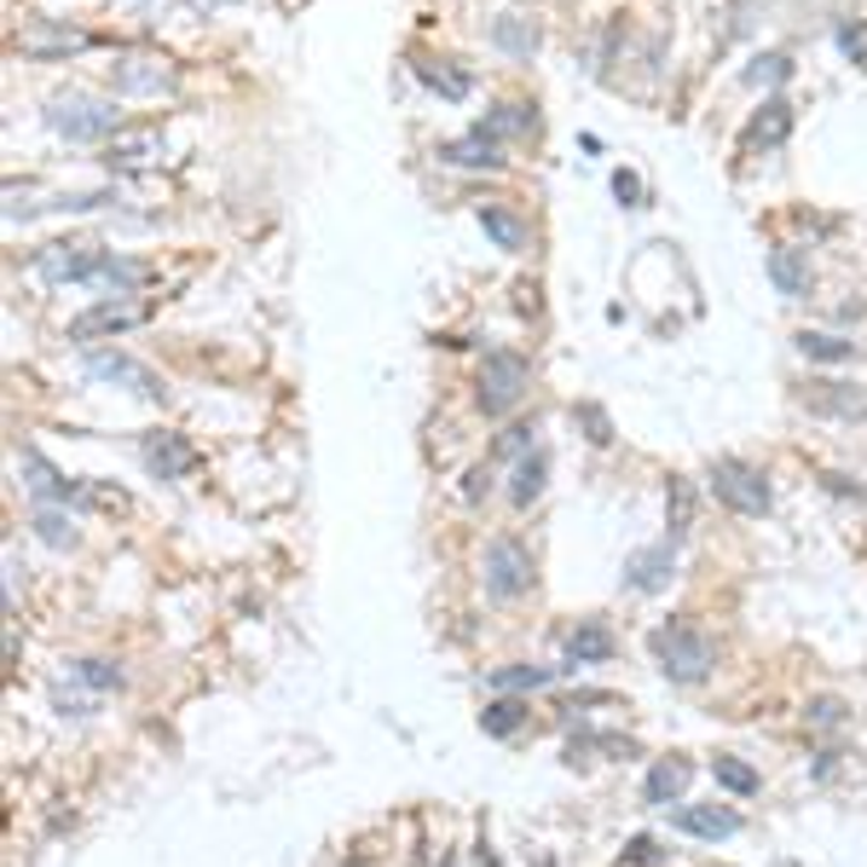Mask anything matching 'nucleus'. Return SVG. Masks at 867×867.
<instances>
[{
  "instance_id": "f257e3e1",
  "label": "nucleus",
  "mask_w": 867,
  "mask_h": 867,
  "mask_svg": "<svg viewBox=\"0 0 867 867\" xmlns=\"http://www.w3.org/2000/svg\"><path fill=\"white\" fill-rule=\"evenodd\" d=\"M41 122L53 127L59 139H70V145H111V139L122 134V111L111 105V98H87V93H59V98H46Z\"/></svg>"
},
{
  "instance_id": "f03ea898",
  "label": "nucleus",
  "mask_w": 867,
  "mask_h": 867,
  "mask_svg": "<svg viewBox=\"0 0 867 867\" xmlns=\"http://www.w3.org/2000/svg\"><path fill=\"white\" fill-rule=\"evenodd\" d=\"M648 648H654V659H659V671H666L677 688H700V682L711 677V666H718V648H711V636L694 630V625H682V619L659 625V630L648 636Z\"/></svg>"
},
{
  "instance_id": "7ed1b4c3",
  "label": "nucleus",
  "mask_w": 867,
  "mask_h": 867,
  "mask_svg": "<svg viewBox=\"0 0 867 867\" xmlns=\"http://www.w3.org/2000/svg\"><path fill=\"white\" fill-rule=\"evenodd\" d=\"M526 388H532V365L521 359V353L492 347L487 359H480V376H474V405H480V411H487L492 422L515 411V405L526 399Z\"/></svg>"
},
{
  "instance_id": "20e7f679",
  "label": "nucleus",
  "mask_w": 867,
  "mask_h": 867,
  "mask_svg": "<svg viewBox=\"0 0 867 867\" xmlns=\"http://www.w3.org/2000/svg\"><path fill=\"white\" fill-rule=\"evenodd\" d=\"M711 492H718L723 509H734V515H770L775 509V487H770V474H763L758 463H746V457H711Z\"/></svg>"
},
{
  "instance_id": "39448f33",
  "label": "nucleus",
  "mask_w": 867,
  "mask_h": 867,
  "mask_svg": "<svg viewBox=\"0 0 867 867\" xmlns=\"http://www.w3.org/2000/svg\"><path fill=\"white\" fill-rule=\"evenodd\" d=\"M82 370L93 382H105V388H127V394H139L150 405H163L168 388H163V376L150 370L145 359H134V353H116V347H87L82 353Z\"/></svg>"
},
{
  "instance_id": "423d86ee",
  "label": "nucleus",
  "mask_w": 867,
  "mask_h": 867,
  "mask_svg": "<svg viewBox=\"0 0 867 867\" xmlns=\"http://www.w3.org/2000/svg\"><path fill=\"white\" fill-rule=\"evenodd\" d=\"M480 578H487V596L492 602H515L532 591V550L521 539H492L487 544V561H480Z\"/></svg>"
},
{
  "instance_id": "0eeeda50",
  "label": "nucleus",
  "mask_w": 867,
  "mask_h": 867,
  "mask_svg": "<svg viewBox=\"0 0 867 867\" xmlns=\"http://www.w3.org/2000/svg\"><path fill=\"white\" fill-rule=\"evenodd\" d=\"M111 249H98L87 238H64V243H41L35 249V272L46 284H93Z\"/></svg>"
},
{
  "instance_id": "6e6552de",
  "label": "nucleus",
  "mask_w": 867,
  "mask_h": 867,
  "mask_svg": "<svg viewBox=\"0 0 867 867\" xmlns=\"http://www.w3.org/2000/svg\"><path fill=\"white\" fill-rule=\"evenodd\" d=\"M111 87L116 98H163L180 87V75H174L168 59H145V53H122L111 64Z\"/></svg>"
},
{
  "instance_id": "1a4fd4ad",
  "label": "nucleus",
  "mask_w": 867,
  "mask_h": 867,
  "mask_svg": "<svg viewBox=\"0 0 867 867\" xmlns=\"http://www.w3.org/2000/svg\"><path fill=\"white\" fill-rule=\"evenodd\" d=\"M18 469H23V487H30V498L35 503H82V492H87V480H70L53 457L46 451H35V446H23V457H18Z\"/></svg>"
},
{
  "instance_id": "9d476101",
  "label": "nucleus",
  "mask_w": 867,
  "mask_h": 867,
  "mask_svg": "<svg viewBox=\"0 0 867 867\" xmlns=\"http://www.w3.org/2000/svg\"><path fill=\"white\" fill-rule=\"evenodd\" d=\"M139 463L157 474V480H186L202 457H197V446L186 440V433H174V428H150L145 440H139Z\"/></svg>"
},
{
  "instance_id": "9b49d317",
  "label": "nucleus",
  "mask_w": 867,
  "mask_h": 867,
  "mask_svg": "<svg viewBox=\"0 0 867 867\" xmlns=\"http://www.w3.org/2000/svg\"><path fill=\"white\" fill-rule=\"evenodd\" d=\"M145 324V307L127 295H111V301H93L87 313L70 318V342H98V336H122V330Z\"/></svg>"
},
{
  "instance_id": "f8f14e48",
  "label": "nucleus",
  "mask_w": 867,
  "mask_h": 867,
  "mask_svg": "<svg viewBox=\"0 0 867 867\" xmlns=\"http://www.w3.org/2000/svg\"><path fill=\"white\" fill-rule=\"evenodd\" d=\"M677 578V544H643V550H630L625 555V591L636 596H659L666 584Z\"/></svg>"
},
{
  "instance_id": "ddd939ff",
  "label": "nucleus",
  "mask_w": 867,
  "mask_h": 867,
  "mask_svg": "<svg viewBox=\"0 0 867 867\" xmlns=\"http://www.w3.org/2000/svg\"><path fill=\"white\" fill-rule=\"evenodd\" d=\"M798 405L809 417L861 422L867 417V388H856V382H809V388H798Z\"/></svg>"
},
{
  "instance_id": "4468645a",
  "label": "nucleus",
  "mask_w": 867,
  "mask_h": 867,
  "mask_svg": "<svg viewBox=\"0 0 867 867\" xmlns=\"http://www.w3.org/2000/svg\"><path fill=\"white\" fill-rule=\"evenodd\" d=\"M157 157H163V134H157V127H122V134L105 145V157H98V163H105L111 174H139V168H150Z\"/></svg>"
},
{
  "instance_id": "2eb2a0df",
  "label": "nucleus",
  "mask_w": 867,
  "mask_h": 867,
  "mask_svg": "<svg viewBox=\"0 0 867 867\" xmlns=\"http://www.w3.org/2000/svg\"><path fill=\"white\" fill-rule=\"evenodd\" d=\"M93 46V35L87 30H75V23H53V18H41V23H30L23 30V53L30 59H70V53H87Z\"/></svg>"
},
{
  "instance_id": "dca6fc26",
  "label": "nucleus",
  "mask_w": 867,
  "mask_h": 867,
  "mask_svg": "<svg viewBox=\"0 0 867 867\" xmlns=\"http://www.w3.org/2000/svg\"><path fill=\"white\" fill-rule=\"evenodd\" d=\"M671 827L688 833V838H706V845H718V838H734L741 833V809H729V804H682L671 815Z\"/></svg>"
},
{
  "instance_id": "f3484780",
  "label": "nucleus",
  "mask_w": 867,
  "mask_h": 867,
  "mask_svg": "<svg viewBox=\"0 0 867 867\" xmlns=\"http://www.w3.org/2000/svg\"><path fill=\"white\" fill-rule=\"evenodd\" d=\"M688 781H694V758H682V752L654 758V770H648V781H643V804L671 809V804L688 793Z\"/></svg>"
},
{
  "instance_id": "a211bd4d",
  "label": "nucleus",
  "mask_w": 867,
  "mask_h": 867,
  "mask_svg": "<svg viewBox=\"0 0 867 867\" xmlns=\"http://www.w3.org/2000/svg\"><path fill=\"white\" fill-rule=\"evenodd\" d=\"M619 654V636L607 630L602 619H578L573 630H567V659L561 666L567 671H578V666H607V659Z\"/></svg>"
},
{
  "instance_id": "6ab92c4d",
  "label": "nucleus",
  "mask_w": 867,
  "mask_h": 867,
  "mask_svg": "<svg viewBox=\"0 0 867 867\" xmlns=\"http://www.w3.org/2000/svg\"><path fill=\"white\" fill-rule=\"evenodd\" d=\"M440 163H451V168H503V139L474 122L469 134H457V139L440 145Z\"/></svg>"
},
{
  "instance_id": "aec40b11",
  "label": "nucleus",
  "mask_w": 867,
  "mask_h": 867,
  "mask_svg": "<svg viewBox=\"0 0 867 867\" xmlns=\"http://www.w3.org/2000/svg\"><path fill=\"white\" fill-rule=\"evenodd\" d=\"M763 272H770V284L786 295V301H804L815 290V272H809V254L793 249V243H775L770 249V261H763Z\"/></svg>"
},
{
  "instance_id": "412c9836",
  "label": "nucleus",
  "mask_w": 867,
  "mask_h": 867,
  "mask_svg": "<svg viewBox=\"0 0 867 867\" xmlns=\"http://www.w3.org/2000/svg\"><path fill=\"white\" fill-rule=\"evenodd\" d=\"M793 139V105L786 98H763V111L746 122V150H775Z\"/></svg>"
},
{
  "instance_id": "4be33fe9",
  "label": "nucleus",
  "mask_w": 867,
  "mask_h": 867,
  "mask_svg": "<svg viewBox=\"0 0 867 867\" xmlns=\"http://www.w3.org/2000/svg\"><path fill=\"white\" fill-rule=\"evenodd\" d=\"M492 46L503 59H515V64H532V53H539V23L521 18V12H503L492 23Z\"/></svg>"
},
{
  "instance_id": "5701e85b",
  "label": "nucleus",
  "mask_w": 867,
  "mask_h": 867,
  "mask_svg": "<svg viewBox=\"0 0 867 867\" xmlns=\"http://www.w3.org/2000/svg\"><path fill=\"white\" fill-rule=\"evenodd\" d=\"M793 347L804 353L809 365H850V359H856V342L838 336V330H798Z\"/></svg>"
},
{
  "instance_id": "b1692460",
  "label": "nucleus",
  "mask_w": 867,
  "mask_h": 867,
  "mask_svg": "<svg viewBox=\"0 0 867 867\" xmlns=\"http://www.w3.org/2000/svg\"><path fill=\"white\" fill-rule=\"evenodd\" d=\"M474 215H480V226H487V238H492L498 249H509V254H521V249H526L532 232H526V220H521L515 209H503V202H480Z\"/></svg>"
},
{
  "instance_id": "393cba45",
  "label": "nucleus",
  "mask_w": 867,
  "mask_h": 867,
  "mask_svg": "<svg viewBox=\"0 0 867 867\" xmlns=\"http://www.w3.org/2000/svg\"><path fill=\"white\" fill-rule=\"evenodd\" d=\"M567 666H498L492 677H487V688L492 694H532V688H550Z\"/></svg>"
},
{
  "instance_id": "a878e982",
  "label": "nucleus",
  "mask_w": 867,
  "mask_h": 867,
  "mask_svg": "<svg viewBox=\"0 0 867 867\" xmlns=\"http://www.w3.org/2000/svg\"><path fill=\"white\" fill-rule=\"evenodd\" d=\"M411 70H417V82H422V87H433L440 98H451V105H457V98H469V87H474L469 75H463V70H451L446 59H422V53H417Z\"/></svg>"
},
{
  "instance_id": "bb28decb",
  "label": "nucleus",
  "mask_w": 867,
  "mask_h": 867,
  "mask_svg": "<svg viewBox=\"0 0 867 867\" xmlns=\"http://www.w3.org/2000/svg\"><path fill=\"white\" fill-rule=\"evenodd\" d=\"M544 474H550V457L544 451H526L521 463H515V474H509V503L532 509V503H539V492H544Z\"/></svg>"
},
{
  "instance_id": "cd10ccee",
  "label": "nucleus",
  "mask_w": 867,
  "mask_h": 867,
  "mask_svg": "<svg viewBox=\"0 0 867 867\" xmlns=\"http://www.w3.org/2000/svg\"><path fill=\"white\" fill-rule=\"evenodd\" d=\"M487 134H498V139H526V134H539V111L532 105H521V98H503L498 111H487Z\"/></svg>"
},
{
  "instance_id": "c85d7f7f",
  "label": "nucleus",
  "mask_w": 867,
  "mask_h": 867,
  "mask_svg": "<svg viewBox=\"0 0 867 867\" xmlns=\"http://www.w3.org/2000/svg\"><path fill=\"white\" fill-rule=\"evenodd\" d=\"M711 781H718L723 793H734V798H752V793H763V775L752 770L746 758H729V752H718V758H711Z\"/></svg>"
},
{
  "instance_id": "c756f323",
  "label": "nucleus",
  "mask_w": 867,
  "mask_h": 867,
  "mask_svg": "<svg viewBox=\"0 0 867 867\" xmlns=\"http://www.w3.org/2000/svg\"><path fill=\"white\" fill-rule=\"evenodd\" d=\"M521 723H526V700H521V694H492L487 711H480V729H487L492 741H509Z\"/></svg>"
},
{
  "instance_id": "7c9ffc66",
  "label": "nucleus",
  "mask_w": 867,
  "mask_h": 867,
  "mask_svg": "<svg viewBox=\"0 0 867 867\" xmlns=\"http://www.w3.org/2000/svg\"><path fill=\"white\" fill-rule=\"evenodd\" d=\"M145 278H150V272H145L139 261H127V254H116V249H111L93 284H98V290H111V295H139V284H145Z\"/></svg>"
},
{
  "instance_id": "2f4dec72",
  "label": "nucleus",
  "mask_w": 867,
  "mask_h": 867,
  "mask_svg": "<svg viewBox=\"0 0 867 867\" xmlns=\"http://www.w3.org/2000/svg\"><path fill=\"white\" fill-rule=\"evenodd\" d=\"M30 526H35V539H41V544H53V550H75V521L64 515L59 503H35Z\"/></svg>"
},
{
  "instance_id": "473e14b6",
  "label": "nucleus",
  "mask_w": 867,
  "mask_h": 867,
  "mask_svg": "<svg viewBox=\"0 0 867 867\" xmlns=\"http://www.w3.org/2000/svg\"><path fill=\"white\" fill-rule=\"evenodd\" d=\"M666 526H671V544H682L688 526H694V487L682 474H671V487H666Z\"/></svg>"
},
{
  "instance_id": "72a5a7b5",
  "label": "nucleus",
  "mask_w": 867,
  "mask_h": 867,
  "mask_svg": "<svg viewBox=\"0 0 867 867\" xmlns=\"http://www.w3.org/2000/svg\"><path fill=\"white\" fill-rule=\"evenodd\" d=\"M70 677H75V682H87L93 694H116V688L127 682L116 659H98V654H87V659H70Z\"/></svg>"
},
{
  "instance_id": "f704fd0d",
  "label": "nucleus",
  "mask_w": 867,
  "mask_h": 867,
  "mask_svg": "<svg viewBox=\"0 0 867 867\" xmlns=\"http://www.w3.org/2000/svg\"><path fill=\"white\" fill-rule=\"evenodd\" d=\"M746 82H752V87H781V82H793V59H786V53H758L752 70H746Z\"/></svg>"
},
{
  "instance_id": "c9c22d12",
  "label": "nucleus",
  "mask_w": 867,
  "mask_h": 867,
  "mask_svg": "<svg viewBox=\"0 0 867 867\" xmlns=\"http://www.w3.org/2000/svg\"><path fill=\"white\" fill-rule=\"evenodd\" d=\"M573 422L584 428V440H591V446H607V440H614V422H607V411H602V405H591V399L573 405Z\"/></svg>"
},
{
  "instance_id": "e433bc0d",
  "label": "nucleus",
  "mask_w": 867,
  "mask_h": 867,
  "mask_svg": "<svg viewBox=\"0 0 867 867\" xmlns=\"http://www.w3.org/2000/svg\"><path fill=\"white\" fill-rule=\"evenodd\" d=\"M532 433H539V428H532V422H509V428L498 433V446H492V457H515V463H521L526 451H539V446H532Z\"/></svg>"
},
{
  "instance_id": "4c0bfd02",
  "label": "nucleus",
  "mask_w": 867,
  "mask_h": 867,
  "mask_svg": "<svg viewBox=\"0 0 867 867\" xmlns=\"http://www.w3.org/2000/svg\"><path fill=\"white\" fill-rule=\"evenodd\" d=\"M116 191H64L59 202H46V209H59V215H93V209H111Z\"/></svg>"
},
{
  "instance_id": "58836bf2",
  "label": "nucleus",
  "mask_w": 867,
  "mask_h": 867,
  "mask_svg": "<svg viewBox=\"0 0 867 867\" xmlns=\"http://www.w3.org/2000/svg\"><path fill=\"white\" fill-rule=\"evenodd\" d=\"M845 711H850V706L838 700V694H815V700L804 706V723H815V729H838V723H845Z\"/></svg>"
},
{
  "instance_id": "ea45409f",
  "label": "nucleus",
  "mask_w": 867,
  "mask_h": 867,
  "mask_svg": "<svg viewBox=\"0 0 867 867\" xmlns=\"http://www.w3.org/2000/svg\"><path fill=\"white\" fill-rule=\"evenodd\" d=\"M838 46H845V59H856L867 70V18L861 23H838Z\"/></svg>"
},
{
  "instance_id": "a19ab883",
  "label": "nucleus",
  "mask_w": 867,
  "mask_h": 867,
  "mask_svg": "<svg viewBox=\"0 0 867 867\" xmlns=\"http://www.w3.org/2000/svg\"><path fill=\"white\" fill-rule=\"evenodd\" d=\"M659 856H666V850H659V838H648V833L625 838V861H630V867H654Z\"/></svg>"
},
{
  "instance_id": "79ce46f5",
  "label": "nucleus",
  "mask_w": 867,
  "mask_h": 867,
  "mask_svg": "<svg viewBox=\"0 0 867 867\" xmlns=\"http://www.w3.org/2000/svg\"><path fill=\"white\" fill-rule=\"evenodd\" d=\"M614 197L625 202V209H643V180H636L630 168H619V174H614Z\"/></svg>"
},
{
  "instance_id": "37998d69",
  "label": "nucleus",
  "mask_w": 867,
  "mask_h": 867,
  "mask_svg": "<svg viewBox=\"0 0 867 867\" xmlns=\"http://www.w3.org/2000/svg\"><path fill=\"white\" fill-rule=\"evenodd\" d=\"M487 492H492V463H474V469H469V480H463V498H469V503H480Z\"/></svg>"
},
{
  "instance_id": "c03bdc74",
  "label": "nucleus",
  "mask_w": 867,
  "mask_h": 867,
  "mask_svg": "<svg viewBox=\"0 0 867 867\" xmlns=\"http://www.w3.org/2000/svg\"><path fill=\"white\" fill-rule=\"evenodd\" d=\"M822 480H827V492H838V498H856V503L867 498V492L856 487V480H845V474H822Z\"/></svg>"
},
{
  "instance_id": "a18cd8bd",
  "label": "nucleus",
  "mask_w": 867,
  "mask_h": 867,
  "mask_svg": "<svg viewBox=\"0 0 867 867\" xmlns=\"http://www.w3.org/2000/svg\"><path fill=\"white\" fill-rule=\"evenodd\" d=\"M838 775V752H822L815 758V781H833Z\"/></svg>"
},
{
  "instance_id": "49530a36",
  "label": "nucleus",
  "mask_w": 867,
  "mask_h": 867,
  "mask_svg": "<svg viewBox=\"0 0 867 867\" xmlns=\"http://www.w3.org/2000/svg\"><path fill=\"white\" fill-rule=\"evenodd\" d=\"M474 867H498V856H492V845H487V838H480V845H474Z\"/></svg>"
},
{
  "instance_id": "de8ad7c7",
  "label": "nucleus",
  "mask_w": 867,
  "mask_h": 867,
  "mask_svg": "<svg viewBox=\"0 0 867 867\" xmlns=\"http://www.w3.org/2000/svg\"><path fill=\"white\" fill-rule=\"evenodd\" d=\"M186 7H197V12H215V7H232V0H186Z\"/></svg>"
},
{
  "instance_id": "09e8293b",
  "label": "nucleus",
  "mask_w": 867,
  "mask_h": 867,
  "mask_svg": "<svg viewBox=\"0 0 867 867\" xmlns=\"http://www.w3.org/2000/svg\"><path fill=\"white\" fill-rule=\"evenodd\" d=\"M539 867H555V861H550V856H539Z\"/></svg>"
},
{
  "instance_id": "8fccbe9b",
  "label": "nucleus",
  "mask_w": 867,
  "mask_h": 867,
  "mask_svg": "<svg viewBox=\"0 0 867 867\" xmlns=\"http://www.w3.org/2000/svg\"><path fill=\"white\" fill-rule=\"evenodd\" d=\"M353 867H370V861H365V856H359V861H353Z\"/></svg>"
},
{
  "instance_id": "3c124183",
  "label": "nucleus",
  "mask_w": 867,
  "mask_h": 867,
  "mask_svg": "<svg viewBox=\"0 0 867 867\" xmlns=\"http://www.w3.org/2000/svg\"><path fill=\"white\" fill-rule=\"evenodd\" d=\"M440 867H451V861H440Z\"/></svg>"
}]
</instances>
